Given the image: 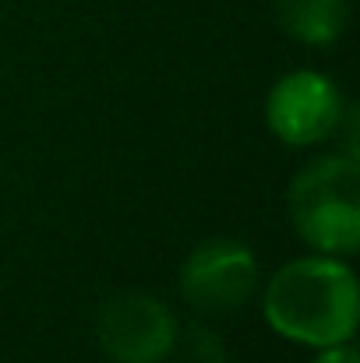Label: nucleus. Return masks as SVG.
<instances>
[{
    "instance_id": "obj_1",
    "label": "nucleus",
    "mask_w": 360,
    "mask_h": 363,
    "mask_svg": "<svg viewBox=\"0 0 360 363\" xmlns=\"http://www.w3.org/2000/svg\"><path fill=\"white\" fill-rule=\"evenodd\" d=\"M265 321L293 342L336 346L350 342L357 332L360 293L354 272L325 257H297L283 264L265 289Z\"/></svg>"
},
{
    "instance_id": "obj_2",
    "label": "nucleus",
    "mask_w": 360,
    "mask_h": 363,
    "mask_svg": "<svg viewBox=\"0 0 360 363\" xmlns=\"http://www.w3.org/2000/svg\"><path fill=\"white\" fill-rule=\"evenodd\" d=\"M293 226L322 254H354L360 243V166L354 155H325L290 184Z\"/></svg>"
},
{
    "instance_id": "obj_3",
    "label": "nucleus",
    "mask_w": 360,
    "mask_h": 363,
    "mask_svg": "<svg viewBox=\"0 0 360 363\" xmlns=\"http://www.w3.org/2000/svg\"><path fill=\"white\" fill-rule=\"evenodd\" d=\"M96 335L114 363H163L177 346V318L148 293H120L99 307Z\"/></svg>"
},
{
    "instance_id": "obj_4",
    "label": "nucleus",
    "mask_w": 360,
    "mask_h": 363,
    "mask_svg": "<svg viewBox=\"0 0 360 363\" xmlns=\"http://www.w3.org/2000/svg\"><path fill=\"white\" fill-rule=\"evenodd\" d=\"M265 121L272 134L286 145L300 148L325 141L343 121L339 89L318 71H293L268 92Z\"/></svg>"
},
{
    "instance_id": "obj_5",
    "label": "nucleus",
    "mask_w": 360,
    "mask_h": 363,
    "mask_svg": "<svg viewBox=\"0 0 360 363\" xmlns=\"http://www.w3.org/2000/svg\"><path fill=\"white\" fill-rule=\"evenodd\" d=\"M258 286V261L237 240H209L180 268V293L198 311H237Z\"/></svg>"
},
{
    "instance_id": "obj_6",
    "label": "nucleus",
    "mask_w": 360,
    "mask_h": 363,
    "mask_svg": "<svg viewBox=\"0 0 360 363\" xmlns=\"http://www.w3.org/2000/svg\"><path fill=\"white\" fill-rule=\"evenodd\" d=\"M347 0H279V25L307 46L336 43L347 28Z\"/></svg>"
},
{
    "instance_id": "obj_7",
    "label": "nucleus",
    "mask_w": 360,
    "mask_h": 363,
    "mask_svg": "<svg viewBox=\"0 0 360 363\" xmlns=\"http://www.w3.org/2000/svg\"><path fill=\"white\" fill-rule=\"evenodd\" d=\"M184 353H187V363H227L223 339L209 328H195L184 342Z\"/></svg>"
},
{
    "instance_id": "obj_8",
    "label": "nucleus",
    "mask_w": 360,
    "mask_h": 363,
    "mask_svg": "<svg viewBox=\"0 0 360 363\" xmlns=\"http://www.w3.org/2000/svg\"><path fill=\"white\" fill-rule=\"evenodd\" d=\"M315 363H357V353H354V346L336 342V346H325V353H322Z\"/></svg>"
}]
</instances>
